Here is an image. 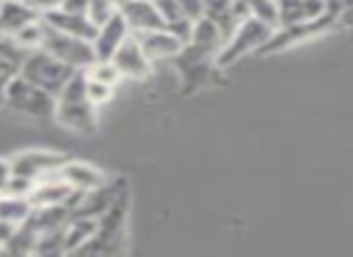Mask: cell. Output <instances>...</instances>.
<instances>
[{"label":"cell","mask_w":353,"mask_h":257,"mask_svg":"<svg viewBox=\"0 0 353 257\" xmlns=\"http://www.w3.org/2000/svg\"><path fill=\"white\" fill-rule=\"evenodd\" d=\"M3 106L10 111L19 113V116L37 118V121H48L56 118V96L46 89H41L27 77L14 75L5 87Z\"/></svg>","instance_id":"2"},{"label":"cell","mask_w":353,"mask_h":257,"mask_svg":"<svg viewBox=\"0 0 353 257\" xmlns=\"http://www.w3.org/2000/svg\"><path fill=\"white\" fill-rule=\"evenodd\" d=\"M272 34H274L272 24L262 22V19H257V17H248L245 22L236 29V34L223 43L221 53L216 56V65L228 68L236 61H241V58L250 56V53H260L262 46L272 39Z\"/></svg>","instance_id":"5"},{"label":"cell","mask_w":353,"mask_h":257,"mask_svg":"<svg viewBox=\"0 0 353 257\" xmlns=\"http://www.w3.org/2000/svg\"><path fill=\"white\" fill-rule=\"evenodd\" d=\"M43 19H46L53 29H58V32L72 34V37H79V39H89V41H94V37H97V32H99V27L92 22L89 14H74V12H68V10H56V12L46 14Z\"/></svg>","instance_id":"14"},{"label":"cell","mask_w":353,"mask_h":257,"mask_svg":"<svg viewBox=\"0 0 353 257\" xmlns=\"http://www.w3.org/2000/svg\"><path fill=\"white\" fill-rule=\"evenodd\" d=\"M84 75H87V72H84ZM113 89H116V87L103 85V82H97V80H92V77H87V94H89V99H92V103L97 108L111 101Z\"/></svg>","instance_id":"23"},{"label":"cell","mask_w":353,"mask_h":257,"mask_svg":"<svg viewBox=\"0 0 353 257\" xmlns=\"http://www.w3.org/2000/svg\"><path fill=\"white\" fill-rule=\"evenodd\" d=\"M27 3L32 5V8L37 10L39 14H41V17H46V14H51V12H56V10H61L65 0H27Z\"/></svg>","instance_id":"24"},{"label":"cell","mask_w":353,"mask_h":257,"mask_svg":"<svg viewBox=\"0 0 353 257\" xmlns=\"http://www.w3.org/2000/svg\"><path fill=\"white\" fill-rule=\"evenodd\" d=\"M19 224L17 221H0V250H5L10 245V240L14 238Z\"/></svg>","instance_id":"25"},{"label":"cell","mask_w":353,"mask_h":257,"mask_svg":"<svg viewBox=\"0 0 353 257\" xmlns=\"http://www.w3.org/2000/svg\"><path fill=\"white\" fill-rule=\"evenodd\" d=\"M68 156L58 154V152H43V150H34V152H22V154H14L10 159L14 176H24L29 181L39 183L41 178L53 176L68 164Z\"/></svg>","instance_id":"7"},{"label":"cell","mask_w":353,"mask_h":257,"mask_svg":"<svg viewBox=\"0 0 353 257\" xmlns=\"http://www.w3.org/2000/svg\"><path fill=\"white\" fill-rule=\"evenodd\" d=\"M125 219H128V192H123L103 216H99V229L94 238L77 255H113L121 253L125 243Z\"/></svg>","instance_id":"3"},{"label":"cell","mask_w":353,"mask_h":257,"mask_svg":"<svg viewBox=\"0 0 353 257\" xmlns=\"http://www.w3.org/2000/svg\"><path fill=\"white\" fill-rule=\"evenodd\" d=\"M118 12L125 17L128 27H130V32L135 37L166 27V19L159 12L154 0H121L118 3Z\"/></svg>","instance_id":"8"},{"label":"cell","mask_w":353,"mask_h":257,"mask_svg":"<svg viewBox=\"0 0 353 257\" xmlns=\"http://www.w3.org/2000/svg\"><path fill=\"white\" fill-rule=\"evenodd\" d=\"M111 61H113V65L121 70L123 80H144V77H149L152 65H154L147 58L140 39H137L135 34H130V37L123 41V46L113 53Z\"/></svg>","instance_id":"9"},{"label":"cell","mask_w":353,"mask_h":257,"mask_svg":"<svg viewBox=\"0 0 353 257\" xmlns=\"http://www.w3.org/2000/svg\"><path fill=\"white\" fill-rule=\"evenodd\" d=\"M41 19V14L27 0H0V34L17 37L24 27Z\"/></svg>","instance_id":"12"},{"label":"cell","mask_w":353,"mask_h":257,"mask_svg":"<svg viewBox=\"0 0 353 257\" xmlns=\"http://www.w3.org/2000/svg\"><path fill=\"white\" fill-rule=\"evenodd\" d=\"M118 3H121V0H118Z\"/></svg>","instance_id":"28"},{"label":"cell","mask_w":353,"mask_h":257,"mask_svg":"<svg viewBox=\"0 0 353 257\" xmlns=\"http://www.w3.org/2000/svg\"><path fill=\"white\" fill-rule=\"evenodd\" d=\"M130 34H132L130 27H128L125 17H123L121 12H116L108 22H103L101 27H99L97 37H94V41H92L99 61H111L113 53L123 46V41H125Z\"/></svg>","instance_id":"10"},{"label":"cell","mask_w":353,"mask_h":257,"mask_svg":"<svg viewBox=\"0 0 353 257\" xmlns=\"http://www.w3.org/2000/svg\"><path fill=\"white\" fill-rule=\"evenodd\" d=\"M61 176L79 192L97 190V187H101L103 183H108L106 176H103L97 166L84 164V161H68V164L61 169Z\"/></svg>","instance_id":"15"},{"label":"cell","mask_w":353,"mask_h":257,"mask_svg":"<svg viewBox=\"0 0 353 257\" xmlns=\"http://www.w3.org/2000/svg\"><path fill=\"white\" fill-rule=\"evenodd\" d=\"M27 56L29 51L24 46H19L12 37H0V77L12 80L14 75H19Z\"/></svg>","instance_id":"17"},{"label":"cell","mask_w":353,"mask_h":257,"mask_svg":"<svg viewBox=\"0 0 353 257\" xmlns=\"http://www.w3.org/2000/svg\"><path fill=\"white\" fill-rule=\"evenodd\" d=\"M48 34V22L46 19H37V22H32L29 27H24L22 32L17 34V37H12L14 41L19 43V46H24L27 51H37V48L43 46V39H46Z\"/></svg>","instance_id":"19"},{"label":"cell","mask_w":353,"mask_h":257,"mask_svg":"<svg viewBox=\"0 0 353 257\" xmlns=\"http://www.w3.org/2000/svg\"><path fill=\"white\" fill-rule=\"evenodd\" d=\"M140 43L147 53V58L152 63H161V61H176L181 56V51L185 48V43L171 32V29H154V32L140 34Z\"/></svg>","instance_id":"11"},{"label":"cell","mask_w":353,"mask_h":257,"mask_svg":"<svg viewBox=\"0 0 353 257\" xmlns=\"http://www.w3.org/2000/svg\"><path fill=\"white\" fill-rule=\"evenodd\" d=\"M116 12H118V0H92L89 3V17H92V22L97 27L108 22Z\"/></svg>","instance_id":"22"},{"label":"cell","mask_w":353,"mask_h":257,"mask_svg":"<svg viewBox=\"0 0 353 257\" xmlns=\"http://www.w3.org/2000/svg\"><path fill=\"white\" fill-rule=\"evenodd\" d=\"M74 72H77L74 68L65 65L58 58H53L43 48H37V51H29L19 75L27 77L29 82H34V85H39L41 89H46V92H51L53 96H58L68 87V82L74 77Z\"/></svg>","instance_id":"4"},{"label":"cell","mask_w":353,"mask_h":257,"mask_svg":"<svg viewBox=\"0 0 353 257\" xmlns=\"http://www.w3.org/2000/svg\"><path fill=\"white\" fill-rule=\"evenodd\" d=\"M43 51H48L53 58L63 61L65 65L74 68V70H87L94 61H97V51L89 39H79L72 34L58 32L48 24V34L43 39Z\"/></svg>","instance_id":"6"},{"label":"cell","mask_w":353,"mask_h":257,"mask_svg":"<svg viewBox=\"0 0 353 257\" xmlns=\"http://www.w3.org/2000/svg\"><path fill=\"white\" fill-rule=\"evenodd\" d=\"M276 5H279V27L315 22L327 10L325 0H276Z\"/></svg>","instance_id":"13"},{"label":"cell","mask_w":353,"mask_h":257,"mask_svg":"<svg viewBox=\"0 0 353 257\" xmlns=\"http://www.w3.org/2000/svg\"><path fill=\"white\" fill-rule=\"evenodd\" d=\"M241 3L245 5L250 17L262 19L272 27H279V5H276V0H241Z\"/></svg>","instance_id":"20"},{"label":"cell","mask_w":353,"mask_h":257,"mask_svg":"<svg viewBox=\"0 0 353 257\" xmlns=\"http://www.w3.org/2000/svg\"><path fill=\"white\" fill-rule=\"evenodd\" d=\"M89 3L92 0H65L61 10H68V12L74 14H89Z\"/></svg>","instance_id":"26"},{"label":"cell","mask_w":353,"mask_h":257,"mask_svg":"<svg viewBox=\"0 0 353 257\" xmlns=\"http://www.w3.org/2000/svg\"><path fill=\"white\" fill-rule=\"evenodd\" d=\"M8 82H10V80H3V77H0V103H3V96H5V87H8Z\"/></svg>","instance_id":"27"},{"label":"cell","mask_w":353,"mask_h":257,"mask_svg":"<svg viewBox=\"0 0 353 257\" xmlns=\"http://www.w3.org/2000/svg\"><path fill=\"white\" fill-rule=\"evenodd\" d=\"M97 229H99V219H92V216H72L65 224V255L79 253L94 238Z\"/></svg>","instance_id":"16"},{"label":"cell","mask_w":353,"mask_h":257,"mask_svg":"<svg viewBox=\"0 0 353 257\" xmlns=\"http://www.w3.org/2000/svg\"><path fill=\"white\" fill-rule=\"evenodd\" d=\"M32 209L34 207L27 197L0 195V221H17V224H22L32 214Z\"/></svg>","instance_id":"18"},{"label":"cell","mask_w":353,"mask_h":257,"mask_svg":"<svg viewBox=\"0 0 353 257\" xmlns=\"http://www.w3.org/2000/svg\"><path fill=\"white\" fill-rule=\"evenodd\" d=\"M56 123L77 135L97 132V106L87 94V75L77 70L68 87L56 96Z\"/></svg>","instance_id":"1"},{"label":"cell","mask_w":353,"mask_h":257,"mask_svg":"<svg viewBox=\"0 0 353 257\" xmlns=\"http://www.w3.org/2000/svg\"><path fill=\"white\" fill-rule=\"evenodd\" d=\"M84 72H87V77H92V80L103 82V85H111V87H116L118 82L123 80L121 70L113 65V61H99L97 58V61H94Z\"/></svg>","instance_id":"21"}]
</instances>
